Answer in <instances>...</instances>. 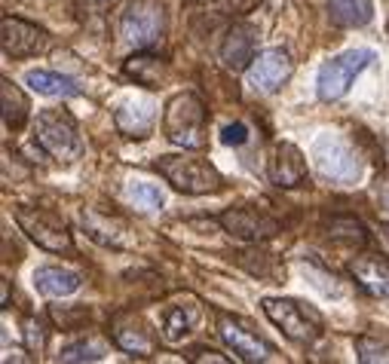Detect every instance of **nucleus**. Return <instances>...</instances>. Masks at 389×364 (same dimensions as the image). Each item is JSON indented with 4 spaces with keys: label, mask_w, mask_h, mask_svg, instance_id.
Returning a JSON list of instances; mask_svg holds the SVG:
<instances>
[{
    "label": "nucleus",
    "mask_w": 389,
    "mask_h": 364,
    "mask_svg": "<svg viewBox=\"0 0 389 364\" xmlns=\"http://www.w3.org/2000/svg\"><path fill=\"white\" fill-rule=\"evenodd\" d=\"M162 135L184 150L206 147V105L193 92H178L162 110Z\"/></svg>",
    "instance_id": "1"
},
{
    "label": "nucleus",
    "mask_w": 389,
    "mask_h": 364,
    "mask_svg": "<svg viewBox=\"0 0 389 364\" xmlns=\"http://www.w3.org/2000/svg\"><path fill=\"white\" fill-rule=\"evenodd\" d=\"M157 171L169 181L178 193L187 196H206V193H218L224 187L221 171L214 168L209 159H197V156H160Z\"/></svg>",
    "instance_id": "2"
},
{
    "label": "nucleus",
    "mask_w": 389,
    "mask_h": 364,
    "mask_svg": "<svg viewBox=\"0 0 389 364\" xmlns=\"http://www.w3.org/2000/svg\"><path fill=\"white\" fill-rule=\"evenodd\" d=\"M34 138L49 156L58 159V163H74V159H80V154H83V141H80L77 123L68 114H61V110H43V114L37 117Z\"/></svg>",
    "instance_id": "3"
},
{
    "label": "nucleus",
    "mask_w": 389,
    "mask_h": 364,
    "mask_svg": "<svg viewBox=\"0 0 389 364\" xmlns=\"http://www.w3.org/2000/svg\"><path fill=\"white\" fill-rule=\"evenodd\" d=\"M264 312H267V318L294 343H313L322 333V316L306 309L298 300L267 297L264 300Z\"/></svg>",
    "instance_id": "4"
},
{
    "label": "nucleus",
    "mask_w": 389,
    "mask_h": 364,
    "mask_svg": "<svg viewBox=\"0 0 389 364\" xmlns=\"http://www.w3.org/2000/svg\"><path fill=\"white\" fill-rule=\"evenodd\" d=\"M162 28H166V13L160 0H135L120 18V34L129 46L150 49L160 43Z\"/></svg>",
    "instance_id": "5"
},
{
    "label": "nucleus",
    "mask_w": 389,
    "mask_h": 364,
    "mask_svg": "<svg viewBox=\"0 0 389 364\" xmlns=\"http://www.w3.org/2000/svg\"><path fill=\"white\" fill-rule=\"evenodd\" d=\"M374 62V53L371 49H350V53L331 58V62H325L319 68V80H316V86H319V98L322 101H337L350 92L353 80L362 74V70Z\"/></svg>",
    "instance_id": "6"
},
{
    "label": "nucleus",
    "mask_w": 389,
    "mask_h": 364,
    "mask_svg": "<svg viewBox=\"0 0 389 364\" xmlns=\"http://www.w3.org/2000/svg\"><path fill=\"white\" fill-rule=\"evenodd\" d=\"M313 159H316V168H319L322 178L337 181V184H350L362 175V163L359 156L353 154V147L341 141L337 135H322L313 147Z\"/></svg>",
    "instance_id": "7"
},
{
    "label": "nucleus",
    "mask_w": 389,
    "mask_h": 364,
    "mask_svg": "<svg viewBox=\"0 0 389 364\" xmlns=\"http://www.w3.org/2000/svg\"><path fill=\"white\" fill-rule=\"evenodd\" d=\"M16 220H19V227L28 232V239L37 242L40 248L56 251V255L71 251V232L65 230V224H61L58 218L46 215V211H40V208H19Z\"/></svg>",
    "instance_id": "8"
},
{
    "label": "nucleus",
    "mask_w": 389,
    "mask_h": 364,
    "mask_svg": "<svg viewBox=\"0 0 389 364\" xmlns=\"http://www.w3.org/2000/svg\"><path fill=\"white\" fill-rule=\"evenodd\" d=\"M291 70H294V62L285 49H264L249 68V86L264 95L279 92V89L289 83Z\"/></svg>",
    "instance_id": "9"
},
{
    "label": "nucleus",
    "mask_w": 389,
    "mask_h": 364,
    "mask_svg": "<svg viewBox=\"0 0 389 364\" xmlns=\"http://www.w3.org/2000/svg\"><path fill=\"white\" fill-rule=\"evenodd\" d=\"M218 333L221 340L230 346V352L237 355L239 361H267L273 355V346L267 340H261L254 331H249L239 318H230V316H221L218 318Z\"/></svg>",
    "instance_id": "10"
},
{
    "label": "nucleus",
    "mask_w": 389,
    "mask_h": 364,
    "mask_svg": "<svg viewBox=\"0 0 389 364\" xmlns=\"http://www.w3.org/2000/svg\"><path fill=\"white\" fill-rule=\"evenodd\" d=\"M221 227L227 230L230 236H239V239H249V242H261V239H270L279 232V224L254 205L227 208L221 215Z\"/></svg>",
    "instance_id": "11"
},
{
    "label": "nucleus",
    "mask_w": 389,
    "mask_h": 364,
    "mask_svg": "<svg viewBox=\"0 0 389 364\" xmlns=\"http://www.w3.org/2000/svg\"><path fill=\"white\" fill-rule=\"evenodd\" d=\"M0 46H4V55H9V58H28V55L43 53L46 34L40 31L37 25L25 22V18L6 16L4 22H0Z\"/></svg>",
    "instance_id": "12"
},
{
    "label": "nucleus",
    "mask_w": 389,
    "mask_h": 364,
    "mask_svg": "<svg viewBox=\"0 0 389 364\" xmlns=\"http://www.w3.org/2000/svg\"><path fill=\"white\" fill-rule=\"evenodd\" d=\"M254 49H258V31H254L251 25H233L227 37H224V43L218 49V55H221V65L227 68V70H245V68H251V62L258 55H254Z\"/></svg>",
    "instance_id": "13"
},
{
    "label": "nucleus",
    "mask_w": 389,
    "mask_h": 364,
    "mask_svg": "<svg viewBox=\"0 0 389 364\" xmlns=\"http://www.w3.org/2000/svg\"><path fill=\"white\" fill-rule=\"evenodd\" d=\"M267 175L276 187H301L306 181V159L304 154L289 141H282V144H276L273 150V159H270V168Z\"/></svg>",
    "instance_id": "14"
},
{
    "label": "nucleus",
    "mask_w": 389,
    "mask_h": 364,
    "mask_svg": "<svg viewBox=\"0 0 389 364\" xmlns=\"http://www.w3.org/2000/svg\"><path fill=\"white\" fill-rule=\"evenodd\" d=\"M350 276L356 279V285L368 291L371 297L389 300V257L380 255H362L350 264Z\"/></svg>",
    "instance_id": "15"
},
{
    "label": "nucleus",
    "mask_w": 389,
    "mask_h": 364,
    "mask_svg": "<svg viewBox=\"0 0 389 364\" xmlns=\"http://www.w3.org/2000/svg\"><path fill=\"white\" fill-rule=\"evenodd\" d=\"M110 331H114V340L120 349L132 352V355H150L153 352V337L145 321H138L135 316H129V312H123V316L114 318V325H110Z\"/></svg>",
    "instance_id": "16"
},
{
    "label": "nucleus",
    "mask_w": 389,
    "mask_h": 364,
    "mask_svg": "<svg viewBox=\"0 0 389 364\" xmlns=\"http://www.w3.org/2000/svg\"><path fill=\"white\" fill-rule=\"evenodd\" d=\"M83 227L92 239L101 242V245H108V248H132L129 230L117 218H108V215H101V211L89 208V211H83Z\"/></svg>",
    "instance_id": "17"
},
{
    "label": "nucleus",
    "mask_w": 389,
    "mask_h": 364,
    "mask_svg": "<svg viewBox=\"0 0 389 364\" xmlns=\"http://www.w3.org/2000/svg\"><path fill=\"white\" fill-rule=\"evenodd\" d=\"M197 318H199V306H193V303H169L162 309V340L181 343L193 331Z\"/></svg>",
    "instance_id": "18"
},
{
    "label": "nucleus",
    "mask_w": 389,
    "mask_h": 364,
    "mask_svg": "<svg viewBox=\"0 0 389 364\" xmlns=\"http://www.w3.org/2000/svg\"><path fill=\"white\" fill-rule=\"evenodd\" d=\"M34 285L46 297H71L74 291H80V276L61 267H40L34 272Z\"/></svg>",
    "instance_id": "19"
},
{
    "label": "nucleus",
    "mask_w": 389,
    "mask_h": 364,
    "mask_svg": "<svg viewBox=\"0 0 389 364\" xmlns=\"http://www.w3.org/2000/svg\"><path fill=\"white\" fill-rule=\"evenodd\" d=\"M328 18L337 28H365L374 18L371 0H328Z\"/></svg>",
    "instance_id": "20"
},
{
    "label": "nucleus",
    "mask_w": 389,
    "mask_h": 364,
    "mask_svg": "<svg viewBox=\"0 0 389 364\" xmlns=\"http://www.w3.org/2000/svg\"><path fill=\"white\" fill-rule=\"evenodd\" d=\"M25 83L40 95H53V98H74L80 95V86L71 77H61L56 70H28Z\"/></svg>",
    "instance_id": "21"
},
{
    "label": "nucleus",
    "mask_w": 389,
    "mask_h": 364,
    "mask_svg": "<svg viewBox=\"0 0 389 364\" xmlns=\"http://www.w3.org/2000/svg\"><path fill=\"white\" fill-rule=\"evenodd\" d=\"M0 101H4V123L6 129H22L25 119H28V98L22 95V89H19L13 80H0Z\"/></svg>",
    "instance_id": "22"
},
{
    "label": "nucleus",
    "mask_w": 389,
    "mask_h": 364,
    "mask_svg": "<svg viewBox=\"0 0 389 364\" xmlns=\"http://www.w3.org/2000/svg\"><path fill=\"white\" fill-rule=\"evenodd\" d=\"M150 126H153V107L150 105H123L117 110V129L123 135H129V138H141V135H147L150 132Z\"/></svg>",
    "instance_id": "23"
},
{
    "label": "nucleus",
    "mask_w": 389,
    "mask_h": 364,
    "mask_svg": "<svg viewBox=\"0 0 389 364\" xmlns=\"http://www.w3.org/2000/svg\"><path fill=\"white\" fill-rule=\"evenodd\" d=\"M328 236L334 242H343V245H365V242H368L365 227L359 224V220H353V218L331 220V224H328Z\"/></svg>",
    "instance_id": "24"
},
{
    "label": "nucleus",
    "mask_w": 389,
    "mask_h": 364,
    "mask_svg": "<svg viewBox=\"0 0 389 364\" xmlns=\"http://www.w3.org/2000/svg\"><path fill=\"white\" fill-rule=\"evenodd\" d=\"M126 74L135 77V83L141 86H153L160 80V58L153 55H135L126 62Z\"/></svg>",
    "instance_id": "25"
},
{
    "label": "nucleus",
    "mask_w": 389,
    "mask_h": 364,
    "mask_svg": "<svg viewBox=\"0 0 389 364\" xmlns=\"http://www.w3.org/2000/svg\"><path fill=\"white\" fill-rule=\"evenodd\" d=\"M129 199L145 211H157L162 205V190L153 184H145V181H135V184H129Z\"/></svg>",
    "instance_id": "26"
},
{
    "label": "nucleus",
    "mask_w": 389,
    "mask_h": 364,
    "mask_svg": "<svg viewBox=\"0 0 389 364\" xmlns=\"http://www.w3.org/2000/svg\"><path fill=\"white\" fill-rule=\"evenodd\" d=\"M105 358V349L98 343H74V346L61 349L58 361H101Z\"/></svg>",
    "instance_id": "27"
},
{
    "label": "nucleus",
    "mask_w": 389,
    "mask_h": 364,
    "mask_svg": "<svg viewBox=\"0 0 389 364\" xmlns=\"http://www.w3.org/2000/svg\"><path fill=\"white\" fill-rule=\"evenodd\" d=\"M356 352H359V361H365V364L389 361V343L371 340V337H359V340H356Z\"/></svg>",
    "instance_id": "28"
},
{
    "label": "nucleus",
    "mask_w": 389,
    "mask_h": 364,
    "mask_svg": "<svg viewBox=\"0 0 389 364\" xmlns=\"http://www.w3.org/2000/svg\"><path fill=\"white\" fill-rule=\"evenodd\" d=\"M221 141L227 147H239V144H245V141H249V126L245 123H233V126H227L221 132Z\"/></svg>",
    "instance_id": "29"
},
{
    "label": "nucleus",
    "mask_w": 389,
    "mask_h": 364,
    "mask_svg": "<svg viewBox=\"0 0 389 364\" xmlns=\"http://www.w3.org/2000/svg\"><path fill=\"white\" fill-rule=\"evenodd\" d=\"M25 337H28V349L31 352L43 349V328H40V321H34V318L25 321Z\"/></svg>",
    "instance_id": "30"
},
{
    "label": "nucleus",
    "mask_w": 389,
    "mask_h": 364,
    "mask_svg": "<svg viewBox=\"0 0 389 364\" xmlns=\"http://www.w3.org/2000/svg\"><path fill=\"white\" fill-rule=\"evenodd\" d=\"M193 361H221V364H227L230 358H227V355H221V352H212V349H209V352H199V355L193 358Z\"/></svg>",
    "instance_id": "31"
},
{
    "label": "nucleus",
    "mask_w": 389,
    "mask_h": 364,
    "mask_svg": "<svg viewBox=\"0 0 389 364\" xmlns=\"http://www.w3.org/2000/svg\"><path fill=\"white\" fill-rule=\"evenodd\" d=\"M377 199H380V205H383V211H389V178L383 181L380 187H377Z\"/></svg>",
    "instance_id": "32"
}]
</instances>
